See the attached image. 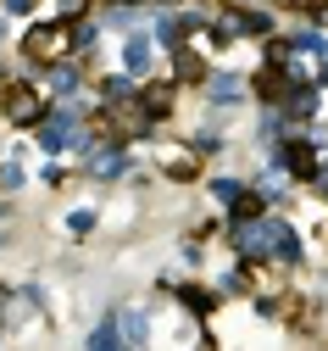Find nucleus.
Returning a JSON list of instances; mask_svg holds the SVG:
<instances>
[{"mask_svg": "<svg viewBox=\"0 0 328 351\" xmlns=\"http://www.w3.org/2000/svg\"><path fill=\"white\" fill-rule=\"evenodd\" d=\"M6 112H12V123H34V117L45 112V101H39L34 90H12V101H6Z\"/></svg>", "mask_w": 328, "mask_h": 351, "instance_id": "3", "label": "nucleus"}, {"mask_svg": "<svg viewBox=\"0 0 328 351\" xmlns=\"http://www.w3.org/2000/svg\"><path fill=\"white\" fill-rule=\"evenodd\" d=\"M123 101H134V73L106 78V106H123Z\"/></svg>", "mask_w": 328, "mask_h": 351, "instance_id": "6", "label": "nucleus"}, {"mask_svg": "<svg viewBox=\"0 0 328 351\" xmlns=\"http://www.w3.org/2000/svg\"><path fill=\"white\" fill-rule=\"evenodd\" d=\"M0 245H6V234H0Z\"/></svg>", "mask_w": 328, "mask_h": 351, "instance_id": "13", "label": "nucleus"}, {"mask_svg": "<svg viewBox=\"0 0 328 351\" xmlns=\"http://www.w3.org/2000/svg\"><path fill=\"white\" fill-rule=\"evenodd\" d=\"M6 12H12V17H28V12H34V0H6Z\"/></svg>", "mask_w": 328, "mask_h": 351, "instance_id": "12", "label": "nucleus"}, {"mask_svg": "<svg viewBox=\"0 0 328 351\" xmlns=\"http://www.w3.org/2000/svg\"><path fill=\"white\" fill-rule=\"evenodd\" d=\"M123 62H128V73H145V67H151V39H128V45H123Z\"/></svg>", "mask_w": 328, "mask_h": 351, "instance_id": "4", "label": "nucleus"}, {"mask_svg": "<svg viewBox=\"0 0 328 351\" xmlns=\"http://www.w3.org/2000/svg\"><path fill=\"white\" fill-rule=\"evenodd\" d=\"M123 340H128V346H145V340H151V329H145V318H139V313L123 318Z\"/></svg>", "mask_w": 328, "mask_h": 351, "instance_id": "7", "label": "nucleus"}, {"mask_svg": "<svg viewBox=\"0 0 328 351\" xmlns=\"http://www.w3.org/2000/svg\"><path fill=\"white\" fill-rule=\"evenodd\" d=\"M212 195H217V201H228V206H234V201H245L240 179H212Z\"/></svg>", "mask_w": 328, "mask_h": 351, "instance_id": "8", "label": "nucleus"}, {"mask_svg": "<svg viewBox=\"0 0 328 351\" xmlns=\"http://www.w3.org/2000/svg\"><path fill=\"white\" fill-rule=\"evenodd\" d=\"M95 173H101V179H117V173H123V151H106V156H95Z\"/></svg>", "mask_w": 328, "mask_h": 351, "instance_id": "9", "label": "nucleus"}, {"mask_svg": "<svg viewBox=\"0 0 328 351\" xmlns=\"http://www.w3.org/2000/svg\"><path fill=\"white\" fill-rule=\"evenodd\" d=\"M67 229H73V234H89V229H95V212H89V206H78V212L67 217Z\"/></svg>", "mask_w": 328, "mask_h": 351, "instance_id": "10", "label": "nucleus"}, {"mask_svg": "<svg viewBox=\"0 0 328 351\" xmlns=\"http://www.w3.org/2000/svg\"><path fill=\"white\" fill-rule=\"evenodd\" d=\"M17 184H23V167L6 162V167H0V190H17Z\"/></svg>", "mask_w": 328, "mask_h": 351, "instance_id": "11", "label": "nucleus"}, {"mask_svg": "<svg viewBox=\"0 0 328 351\" xmlns=\"http://www.w3.org/2000/svg\"><path fill=\"white\" fill-rule=\"evenodd\" d=\"M278 240H284V223H278V217H251V229L240 234V251L245 256H267V251H278Z\"/></svg>", "mask_w": 328, "mask_h": 351, "instance_id": "1", "label": "nucleus"}, {"mask_svg": "<svg viewBox=\"0 0 328 351\" xmlns=\"http://www.w3.org/2000/svg\"><path fill=\"white\" fill-rule=\"evenodd\" d=\"M206 95H212L217 106H234V101L245 95V78H234V73H217V78L206 84Z\"/></svg>", "mask_w": 328, "mask_h": 351, "instance_id": "2", "label": "nucleus"}, {"mask_svg": "<svg viewBox=\"0 0 328 351\" xmlns=\"http://www.w3.org/2000/svg\"><path fill=\"white\" fill-rule=\"evenodd\" d=\"M89 346H95V351H112V346H123V324H117V318L95 324V335H89Z\"/></svg>", "mask_w": 328, "mask_h": 351, "instance_id": "5", "label": "nucleus"}]
</instances>
